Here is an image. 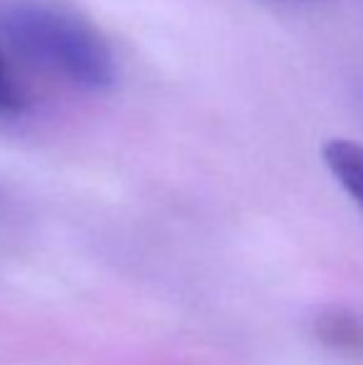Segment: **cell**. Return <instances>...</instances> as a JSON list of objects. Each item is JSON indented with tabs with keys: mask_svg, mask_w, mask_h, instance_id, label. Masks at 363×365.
<instances>
[{
	"mask_svg": "<svg viewBox=\"0 0 363 365\" xmlns=\"http://www.w3.org/2000/svg\"><path fill=\"white\" fill-rule=\"evenodd\" d=\"M20 105H23V95L15 87L13 77L0 65V110H18Z\"/></svg>",
	"mask_w": 363,
	"mask_h": 365,
	"instance_id": "277c9868",
	"label": "cell"
},
{
	"mask_svg": "<svg viewBox=\"0 0 363 365\" xmlns=\"http://www.w3.org/2000/svg\"><path fill=\"white\" fill-rule=\"evenodd\" d=\"M314 333L326 348L363 361V316L344 308L321 311L314 321Z\"/></svg>",
	"mask_w": 363,
	"mask_h": 365,
	"instance_id": "7a4b0ae2",
	"label": "cell"
},
{
	"mask_svg": "<svg viewBox=\"0 0 363 365\" xmlns=\"http://www.w3.org/2000/svg\"><path fill=\"white\" fill-rule=\"evenodd\" d=\"M0 38L38 68L78 90L102 92L117 82L115 55L88 23L43 3L0 8Z\"/></svg>",
	"mask_w": 363,
	"mask_h": 365,
	"instance_id": "6da1fadb",
	"label": "cell"
},
{
	"mask_svg": "<svg viewBox=\"0 0 363 365\" xmlns=\"http://www.w3.org/2000/svg\"><path fill=\"white\" fill-rule=\"evenodd\" d=\"M321 157L331 177L363 212V145L354 140H329Z\"/></svg>",
	"mask_w": 363,
	"mask_h": 365,
	"instance_id": "3957f363",
	"label": "cell"
}]
</instances>
